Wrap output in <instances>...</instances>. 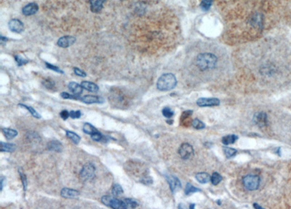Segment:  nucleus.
Listing matches in <instances>:
<instances>
[{
	"label": "nucleus",
	"mask_w": 291,
	"mask_h": 209,
	"mask_svg": "<svg viewBox=\"0 0 291 209\" xmlns=\"http://www.w3.org/2000/svg\"><path fill=\"white\" fill-rule=\"evenodd\" d=\"M217 57L214 54L202 53L199 54L196 58V65L199 69L202 71L210 70L216 66Z\"/></svg>",
	"instance_id": "1"
},
{
	"label": "nucleus",
	"mask_w": 291,
	"mask_h": 209,
	"mask_svg": "<svg viewBox=\"0 0 291 209\" xmlns=\"http://www.w3.org/2000/svg\"><path fill=\"white\" fill-rule=\"evenodd\" d=\"M177 85V80L173 74L167 73L158 79L156 87L161 91H167L173 89Z\"/></svg>",
	"instance_id": "2"
},
{
	"label": "nucleus",
	"mask_w": 291,
	"mask_h": 209,
	"mask_svg": "<svg viewBox=\"0 0 291 209\" xmlns=\"http://www.w3.org/2000/svg\"><path fill=\"white\" fill-rule=\"evenodd\" d=\"M101 202L105 206L115 209H125L127 208L126 205L123 200H120L116 197H111L109 195L103 196L101 198Z\"/></svg>",
	"instance_id": "3"
},
{
	"label": "nucleus",
	"mask_w": 291,
	"mask_h": 209,
	"mask_svg": "<svg viewBox=\"0 0 291 209\" xmlns=\"http://www.w3.org/2000/svg\"><path fill=\"white\" fill-rule=\"evenodd\" d=\"M260 177L252 174L247 175L243 179L244 186L249 191L256 190L260 185Z\"/></svg>",
	"instance_id": "4"
},
{
	"label": "nucleus",
	"mask_w": 291,
	"mask_h": 209,
	"mask_svg": "<svg viewBox=\"0 0 291 209\" xmlns=\"http://www.w3.org/2000/svg\"><path fill=\"white\" fill-rule=\"evenodd\" d=\"M95 174V167L93 163H86L83 167H82L81 171H80V177L84 181L89 180L93 179Z\"/></svg>",
	"instance_id": "5"
},
{
	"label": "nucleus",
	"mask_w": 291,
	"mask_h": 209,
	"mask_svg": "<svg viewBox=\"0 0 291 209\" xmlns=\"http://www.w3.org/2000/svg\"><path fill=\"white\" fill-rule=\"evenodd\" d=\"M178 154H180L181 158L188 159L194 155V149L191 144L184 143L179 148Z\"/></svg>",
	"instance_id": "6"
},
{
	"label": "nucleus",
	"mask_w": 291,
	"mask_h": 209,
	"mask_svg": "<svg viewBox=\"0 0 291 209\" xmlns=\"http://www.w3.org/2000/svg\"><path fill=\"white\" fill-rule=\"evenodd\" d=\"M197 104L199 107H214L220 104V101L216 98H200L197 101Z\"/></svg>",
	"instance_id": "7"
},
{
	"label": "nucleus",
	"mask_w": 291,
	"mask_h": 209,
	"mask_svg": "<svg viewBox=\"0 0 291 209\" xmlns=\"http://www.w3.org/2000/svg\"><path fill=\"white\" fill-rule=\"evenodd\" d=\"M165 177H166V179L169 184L170 188H171L172 192L175 193L181 190V184L177 177L173 176V175H167Z\"/></svg>",
	"instance_id": "8"
},
{
	"label": "nucleus",
	"mask_w": 291,
	"mask_h": 209,
	"mask_svg": "<svg viewBox=\"0 0 291 209\" xmlns=\"http://www.w3.org/2000/svg\"><path fill=\"white\" fill-rule=\"evenodd\" d=\"M76 42V38L72 36H65V37H60L58 40V45L60 48H66L71 45H73Z\"/></svg>",
	"instance_id": "9"
},
{
	"label": "nucleus",
	"mask_w": 291,
	"mask_h": 209,
	"mask_svg": "<svg viewBox=\"0 0 291 209\" xmlns=\"http://www.w3.org/2000/svg\"><path fill=\"white\" fill-rule=\"evenodd\" d=\"M9 29L13 32L20 34L23 32L24 30V26L23 24L18 19H12L9 21L8 24Z\"/></svg>",
	"instance_id": "10"
},
{
	"label": "nucleus",
	"mask_w": 291,
	"mask_h": 209,
	"mask_svg": "<svg viewBox=\"0 0 291 209\" xmlns=\"http://www.w3.org/2000/svg\"><path fill=\"white\" fill-rule=\"evenodd\" d=\"M60 196L67 199L77 198L79 196V192L76 190H73V189L65 187L63 188L60 191Z\"/></svg>",
	"instance_id": "11"
},
{
	"label": "nucleus",
	"mask_w": 291,
	"mask_h": 209,
	"mask_svg": "<svg viewBox=\"0 0 291 209\" xmlns=\"http://www.w3.org/2000/svg\"><path fill=\"white\" fill-rule=\"evenodd\" d=\"M81 101L84 104H103L104 102V99L100 96H93V95H86L82 97Z\"/></svg>",
	"instance_id": "12"
},
{
	"label": "nucleus",
	"mask_w": 291,
	"mask_h": 209,
	"mask_svg": "<svg viewBox=\"0 0 291 209\" xmlns=\"http://www.w3.org/2000/svg\"><path fill=\"white\" fill-rule=\"evenodd\" d=\"M39 10V6L37 3H29L24 6L22 9V13L24 15L29 16V15H34L37 13Z\"/></svg>",
	"instance_id": "13"
},
{
	"label": "nucleus",
	"mask_w": 291,
	"mask_h": 209,
	"mask_svg": "<svg viewBox=\"0 0 291 209\" xmlns=\"http://www.w3.org/2000/svg\"><path fill=\"white\" fill-rule=\"evenodd\" d=\"M254 121L258 126L265 127L267 125V115L265 112H259L254 116Z\"/></svg>",
	"instance_id": "14"
},
{
	"label": "nucleus",
	"mask_w": 291,
	"mask_h": 209,
	"mask_svg": "<svg viewBox=\"0 0 291 209\" xmlns=\"http://www.w3.org/2000/svg\"><path fill=\"white\" fill-rule=\"evenodd\" d=\"M106 0H89L90 10L93 13H99L103 8V4Z\"/></svg>",
	"instance_id": "15"
},
{
	"label": "nucleus",
	"mask_w": 291,
	"mask_h": 209,
	"mask_svg": "<svg viewBox=\"0 0 291 209\" xmlns=\"http://www.w3.org/2000/svg\"><path fill=\"white\" fill-rule=\"evenodd\" d=\"M69 89L72 92L74 95L79 96L81 95L82 91H83V87L81 85L78 84V83L75 82H70L68 85Z\"/></svg>",
	"instance_id": "16"
},
{
	"label": "nucleus",
	"mask_w": 291,
	"mask_h": 209,
	"mask_svg": "<svg viewBox=\"0 0 291 209\" xmlns=\"http://www.w3.org/2000/svg\"><path fill=\"white\" fill-rule=\"evenodd\" d=\"M48 149L50 151H53L56 152H60L63 150L62 144L57 140H52L47 145Z\"/></svg>",
	"instance_id": "17"
},
{
	"label": "nucleus",
	"mask_w": 291,
	"mask_h": 209,
	"mask_svg": "<svg viewBox=\"0 0 291 209\" xmlns=\"http://www.w3.org/2000/svg\"><path fill=\"white\" fill-rule=\"evenodd\" d=\"M81 85L84 89L93 92V93H97L99 91V87L95 83L89 82V81H83V82H82Z\"/></svg>",
	"instance_id": "18"
},
{
	"label": "nucleus",
	"mask_w": 291,
	"mask_h": 209,
	"mask_svg": "<svg viewBox=\"0 0 291 209\" xmlns=\"http://www.w3.org/2000/svg\"><path fill=\"white\" fill-rule=\"evenodd\" d=\"M15 149H16V147L14 144L0 143V150L2 152H13L15 151Z\"/></svg>",
	"instance_id": "19"
},
{
	"label": "nucleus",
	"mask_w": 291,
	"mask_h": 209,
	"mask_svg": "<svg viewBox=\"0 0 291 209\" xmlns=\"http://www.w3.org/2000/svg\"><path fill=\"white\" fill-rule=\"evenodd\" d=\"M2 132L3 133L4 137H5L8 140H11V139L14 138L15 137H16L18 134V133L17 131L11 128H2Z\"/></svg>",
	"instance_id": "20"
},
{
	"label": "nucleus",
	"mask_w": 291,
	"mask_h": 209,
	"mask_svg": "<svg viewBox=\"0 0 291 209\" xmlns=\"http://www.w3.org/2000/svg\"><path fill=\"white\" fill-rule=\"evenodd\" d=\"M196 179L201 184H206L210 180V176L207 173L202 172L196 175Z\"/></svg>",
	"instance_id": "21"
},
{
	"label": "nucleus",
	"mask_w": 291,
	"mask_h": 209,
	"mask_svg": "<svg viewBox=\"0 0 291 209\" xmlns=\"http://www.w3.org/2000/svg\"><path fill=\"white\" fill-rule=\"evenodd\" d=\"M66 136L68 137L69 139H71V140L74 143L76 144H78L79 143L80 140H81V138H80V136H79V135L73 131H66Z\"/></svg>",
	"instance_id": "22"
},
{
	"label": "nucleus",
	"mask_w": 291,
	"mask_h": 209,
	"mask_svg": "<svg viewBox=\"0 0 291 209\" xmlns=\"http://www.w3.org/2000/svg\"><path fill=\"white\" fill-rule=\"evenodd\" d=\"M238 139L236 135H229L226 136L222 138V142L224 145H229L232 144H234Z\"/></svg>",
	"instance_id": "23"
},
{
	"label": "nucleus",
	"mask_w": 291,
	"mask_h": 209,
	"mask_svg": "<svg viewBox=\"0 0 291 209\" xmlns=\"http://www.w3.org/2000/svg\"><path fill=\"white\" fill-rule=\"evenodd\" d=\"M82 129H83V131L85 133L89 134V135H92L95 132L98 131V130L96 129L93 125H92L90 123H84L83 125V128Z\"/></svg>",
	"instance_id": "24"
},
{
	"label": "nucleus",
	"mask_w": 291,
	"mask_h": 209,
	"mask_svg": "<svg viewBox=\"0 0 291 209\" xmlns=\"http://www.w3.org/2000/svg\"><path fill=\"white\" fill-rule=\"evenodd\" d=\"M252 25L256 27H261L262 25V17L260 14L256 13L251 18Z\"/></svg>",
	"instance_id": "25"
},
{
	"label": "nucleus",
	"mask_w": 291,
	"mask_h": 209,
	"mask_svg": "<svg viewBox=\"0 0 291 209\" xmlns=\"http://www.w3.org/2000/svg\"><path fill=\"white\" fill-rule=\"evenodd\" d=\"M18 105L20 106V107H23V108H25V109H27L28 111L31 114V115H32V116L33 117V118H37V119L41 118V116L39 115V114L38 113V112H37V111H36V110H35L34 109H33V108H32L31 107H29V106H28V105L23 104H19Z\"/></svg>",
	"instance_id": "26"
},
{
	"label": "nucleus",
	"mask_w": 291,
	"mask_h": 209,
	"mask_svg": "<svg viewBox=\"0 0 291 209\" xmlns=\"http://www.w3.org/2000/svg\"><path fill=\"white\" fill-rule=\"evenodd\" d=\"M123 192H124V191H123V189L122 188V186H121L120 184H114L112 186V190H111V192H112V195H114V196L115 197L120 196V195L122 194Z\"/></svg>",
	"instance_id": "27"
},
{
	"label": "nucleus",
	"mask_w": 291,
	"mask_h": 209,
	"mask_svg": "<svg viewBox=\"0 0 291 209\" xmlns=\"http://www.w3.org/2000/svg\"><path fill=\"white\" fill-rule=\"evenodd\" d=\"M123 201L125 202V205H126L127 208H134L138 206V203L135 201L131 198H125L123 199Z\"/></svg>",
	"instance_id": "28"
},
{
	"label": "nucleus",
	"mask_w": 291,
	"mask_h": 209,
	"mask_svg": "<svg viewBox=\"0 0 291 209\" xmlns=\"http://www.w3.org/2000/svg\"><path fill=\"white\" fill-rule=\"evenodd\" d=\"M222 179V176L219 174H218V173H213L211 176V178H210V181H211V183L213 184V185H217V184H218L221 182Z\"/></svg>",
	"instance_id": "29"
},
{
	"label": "nucleus",
	"mask_w": 291,
	"mask_h": 209,
	"mask_svg": "<svg viewBox=\"0 0 291 209\" xmlns=\"http://www.w3.org/2000/svg\"><path fill=\"white\" fill-rule=\"evenodd\" d=\"M18 173L20 174V177H21V182L22 184H23V190L26 191V189H27V186H28V181H27V179H26V176L25 174H24L23 170H22L21 168H20L18 170Z\"/></svg>",
	"instance_id": "30"
},
{
	"label": "nucleus",
	"mask_w": 291,
	"mask_h": 209,
	"mask_svg": "<svg viewBox=\"0 0 291 209\" xmlns=\"http://www.w3.org/2000/svg\"><path fill=\"white\" fill-rule=\"evenodd\" d=\"M198 191H200V189L195 187L193 185H191L190 183H188L186 186L185 188V193L186 195H189L191 193H194L196 192H198Z\"/></svg>",
	"instance_id": "31"
},
{
	"label": "nucleus",
	"mask_w": 291,
	"mask_h": 209,
	"mask_svg": "<svg viewBox=\"0 0 291 209\" xmlns=\"http://www.w3.org/2000/svg\"><path fill=\"white\" fill-rule=\"evenodd\" d=\"M223 152H224L225 155L228 158L234 157L237 153V150L230 147H223Z\"/></svg>",
	"instance_id": "32"
},
{
	"label": "nucleus",
	"mask_w": 291,
	"mask_h": 209,
	"mask_svg": "<svg viewBox=\"0 0 291 209\" xmlns=\"http://www.w3.org/2000/svg\"><path fill=\"white\" fill-rule=\"evenodd\" d=\"M15 60L19 66H23V65H25L28 63V60H27L25 58L22 57V56L20 55H15Z\"/></svg>",
	"instance_id": "33"
},
{
	"label": "nucleus",
	"mask_w": 291,
	"mask_h": 209,
	"mask_svg": "<svg viewBox=\"0 0 291 209\" xmlns=\"http://www.w3.org/2000/svg\"><path fill=\"white\" fill-rule=\"evenodd\" d=\"M192 125L194 128L196 129H203L205 128V125L202 122V121L198 120V119H194L192 122Z\"/></svg>",
	"instance_id": "34"
},
{
	"label": "nucleus",
	"mask_w": 291,
	"mask_h": 209,
	"mask_svg": "<svg viewBox=\"0 0 291 209\" xmlns=\"http://www.w3.org/2000/svg\"><path fill=\"white\" fill-rule=\"evenodd\" d=\"M212 0H202V2H201L200 7L202 8V10L204 11H207L210 9V6L212 4Z\"/></svg>",
	"instance_id": "35"
},
{
	"label": "nucleus",
	"mask_w": 291,
	"mask_h": 209,
	"mask_svg": "<svg viewBox=\"0 0 291 209\" xmlns=\"http://www.w3.org/2000/svg\"><path fill=\"white\" fill-rule=\"evenodd\" d=\"M162 114H163V116L165 117V118H171L174 115V112L173 111H172V109H171V108L165 107L162 109Z\"/></svg>",
	"instance_id": "36"
},
{
	"label": "nucleus",
	"mask_w": 291,
	"mask_h": 209,
	"mask_svg": "<svg viewBox=\"0 0 291 209\" xmlns=\"http://www.w3.org/2000/svg\"><path fill=\"white\" fill-rule=\"evenodd\" d=\"M60 96L64 99H72V100H77L79 98V96H75V95H71V94H69L66 92H62L60 93Z\"/></svg>",
	"instance_id": "37"
},
{
	"label": "nucleus",
	"mask_w": 291,
	"mask_h": 209,
	"mask_svg": "<svg viewBox=\"0 0 291 209\" xmlns=\"http://www.w3.org/2000/svg\"><path fill=\"white\" fill-rule=\"evenodd\" d=\"M90 136H91V138L95 141H100L104 138V136H103L101 133H100L98 131L95 132L94 133L90 135Z\"/></svg>",
	"instance_id": "38"
},
{
	"label": "nucleus",
	"mask_w": 291,
	"mask_h": 209,
	"mask_svg": "<svg viewBox=\"0 0 291 209\" xmlns=\"http://www.w3.org/2000/svg\"><path fill=\"white\" fill-rule=\"evenodd\" d=\"M45 64H46L47 68L50 69H51V70L55 71V72H58V73H60V74H64V71H62L61 69H60V68H58V66H54V65L51 64H50V63H48V62H46Z\"/></svg>",
	"instance_id": "39"
},
{
	"label": "nucleus",
	"mask_w": 291,
	"mask_h": 209,
	"mask_svg": "<svg viewBox=\"0 0 291 209\" xmlns=\"http://www.w3.org/2000/svg\"><path fill=\"white\" fill-rule=\"evenodd\" d=\"M42 83H43V85L46 87V88L52 89L55 87V83L52 80H46L45 81H44V82Z\"/></svg>",
	"instance_id": "40"
},
{
	"label": "nucleus",
	"mask_w": 291,
	"mask_h": 209,
	"mask_svg": "<svg viewBox=\"0 0 291 209\" xmlns=\"http://www.w3.org/2000/svg\"><path fill=\"white\" fill-rule=\"evenodd\" d=\"M82 115V112H80V110H77V111H72L70 112V117L72 119H78Z\"/></svg>",
	"instance_id": "41"
},
{
	"label": "nucleus",
	"mask_w": 291,
	"mask_h": 209,
	"mask_svg": "<svg viewBox=\"0 0 291 209\" xmlns=\"http://www.w3.org/2000/svg\"><path fill=\"white\" fill-rule=\"evenodd\" d=\"M74 73L76 74V75H77V76H79V77H85L87 76L86 73L84 72V71L81 70V69L77 68V67H74Z\"/></svg>",
	"instance_id": "42"
},
{
	"label": "nucleus",
	"mask_w": 291,
	"mask_h": 209,
	"mask_svg": "<svg viewBox=\"0 0 291 209\" xmlns=\"http://www.w3.org/2000/svg\"><path fill=\"white\" fill-rule=\"evenodd\" d=\"M60 116L63 120H66L69 118V117H70V112L67 111V110H63V111L60 112Z\"/></svg>",
	"instance_id": "43"
},
{
	"label": "nucleus",
	"mask_w": 291,
	"mask_h": 209,
	"mask_svg": "<svg viewBox=\"0 0 291 209\" xmlns=\"http://www.w3.org/2000/svg\"><path fill=\"white\" fill-rule=\"evenodd\" d=\"M192 114V111L191 110H189V111H186L183 112V113L182 114V115H181V120H184L185 118H189V117L190 115H191Z\"/></svg>",
	"instance_id": "44"
},
{
	"label": "nucleus",
	"mask_w": 291,
	"mask_h": 209,
	"mask_svg": "<svg viewBox=\"0 0 291 209\" xmlns=\"http://www.w3.org/2000/svg\"><path fill=\"white\" fill-rule=\"evenodd\" d=\"M6 180V178L4 176H1V178H0V190L2 191V190H3V186H4V181Z\"/></svg>",
	"instance_id": "45"
},
{
	"label": "nucleus",
	"mask_w": 291,
	"mask_h": 209,
	"mask_svg": "<svg viewBox=\"0 0 291 209\" xmlns=\"http://www.w3.org/2000/svg\"><path fill=\"white\" fill-rule=\"evenodd\" d=\"M7 40H8V38L4 37L3 36H1V42H2V44L3 43V42H6Z\"/></svg>",
	"instance_id": "46"
},
{
	"label": "nucleus",
	"mask_w": 291,
	"mask_h": 209,
	"mask_svg": "<svg viewBox=\"0 0 291 209\" xmlns=\"http://www.w3.org/2000/svg\"><path fill=\"white\" fill-rule=\"evenodd\" d=\"M254 207L256 208H262V207H261V206H259L258 205H257L256 203H254Z\"/></svg>",
	"instance_id": "47"
},
{
	"label": "nucleus",
	"mask_w": 291,
	"mask_h": 209,
	"mask_svg": "<svg viewBox=\"0 0 291 209\" xmlns=\"http://www.w3.org/2000/svg\"><path fill=\"white\" fill-rule=\"evenodd\" d=\"M194 206H193V205H192V206H190V208H194Z\"/></svg>",
	"instance_id": "48"
}]
</instances>
